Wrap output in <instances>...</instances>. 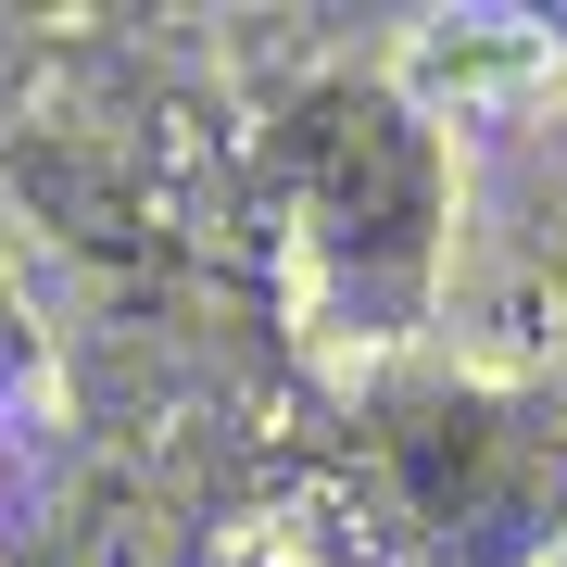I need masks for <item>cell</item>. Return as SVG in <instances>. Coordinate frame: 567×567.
Wrapping results in <instances>:
<instances>
[{"mask_svg": "<svg viewBox=\"0 0 567 567\" xmlns=\"http://www.w3.org/2000/svg\"><path fill=\"white\" fill-rule=\"evenodd\" d=\"M25 63H39V25H25V13H0V102L25 89Z\"/></svg>", "mask_w": 567, "mask_h": 567, "instance_id": "3957f363", "label": "cell"}, {"mask_svg": "<svg viewBox=\"0 0 567 567\" xmlns=\"http://www.w3.org/2000/svg\"><path fill=\"white\" fill-rule=\"evenodd\" d=\"M278 189L303 215V252L328 278V316L365 341H404L442 278V140L404 89L328 76L278 114Z\"/></svg>", "mask_w": 567, "mask_h": 567, "instance_id": "6da1fadb", "label": "cell"}, {"mask_svg": "<svg viewBox=\"0 0 567 567\" xmlns=\"http://www.w3.org/2000/svg\"><path fill=\"white\" fill-rule=\"evenodd\" d=\"M555 567H567V555H555Z\"/></svg>", "mask_w": 567, "mask_h": 567, "instance_id": "277c9868", "label": "cell"}, {"mask_svg": "<svg viewBox=\"0 0 567 567\" xmlns=\"http://www.w3.org/2000/svg\"><path fill=\"white\" fill-rule=\"evenodd\" d=\"M365 466L391 529L442 567H529L567 543V416L492 379H391L365 404Z\"/></svg>", "mask_w": 567, "mask_h": 567, "instance_id": "7a4b0ae2", "label": "cell"}]
</instances>
